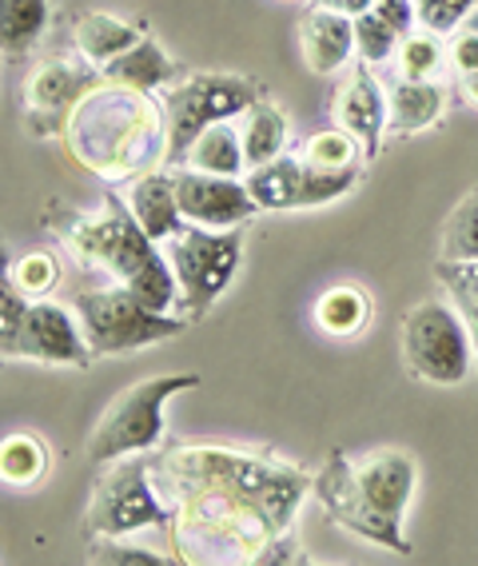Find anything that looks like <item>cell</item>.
I'll list each match as a JSON object with an SVG mask.
<instances>
[{"mask_svg": "<svg viewBox=\"0 0 478 566\" xmlns=\"http://www.w3.org/2000/svg\"><path fill=\"white\" fill-rule=\"evenodd\" d=\"M188 387H200L195 371L156 375V379H140V384L124 387L113 403L104 407L88 443H84L92 463H113V459L152 451L163 439V403L172 395L188 391Z\"/></svg>", "mask_w": 478, "mask_h": 566, "instance_id": "cell-7", "label": "cell"}, {"mask_svg": "<svg viewBox=\"0 0 478 566\" xmlns=\"http://www.w3.org/2000/svg\"><path fill=\"white\" fill-rule=\"evenodd\" d=\"M463 29H470V32H478V4L467 12V21H463Z\"/></svg>", "mask_w": 478, "mask_h": 566, "instance_id": "cell-38", "label": "cell"}, {"mask_svg": "<svg viewBox=\"0 0 478 566\" xmlns=\"http://www.w3.org/2000/svg\"><path fill=\"white\" fill-rule=\"evenodd\" d=\"M44 220L68 243V252L76 255L84 272H96L113 287L132 292L152 312H172L176 292H180L172 263L160 252V243L140 228L128 200L108 192L96 212L52 208Z\"/></svg>", "mask_w": 478, "mask_h": 566, "instance_id": "cell-2", "label": "cell"}, {"mask_svg": "<svg viewBox=\"0 0 478 566\" xmlns=\"http://www.w3.org/2000/svg\"><path fill=\"white\" fill-rule=\"evenodd\" d=\"M399 355L407 364L411 379L431 387L467 384L478 367L475 335L455 304L423 300L399 324Z\"/></svg>", "mask_w": 478, "mask_h": 566, "instance_id": "cell-5", "label": "cell"}, {"mask_svg": "<svg viewBox=\"0 0 478 566\" xmlns=\"http://www.w3.org/2000/svg\"><path fill=\"white\" fill-rule=\"evenodd\" d=\"M152 479L160 486V495L172 503L176 495L192 491V486H232L240 495L255 499L275 523L291 526L304 495L316 486V479L299 471L296 463L272 455H255V451H240V447H220V443H176L152 459Z\"/></svg>", "mask_w": 478, "mask_h": 566, "instance_id": "cell-3", "label": "cell"}, {"mask_svg": "<svg viewBox=\"0 0 478 566\" xmlns=\"http://www.w3.org/2000/svg\"><path fill=\"white\" fill-rule=\"evenodd\" d=\"M447 56L450 52L443 49L438 32L403 36V44H399V72H403V81H438V72H443Z\"/></svg>", "mask_w": 478, "mask_h": 566, "instance_id": "cell-31", "label": "cell"}, {"mask_svg": "<svg viewBox=\"0 0 478 566\" xmlns=\"http://www.w3.org/2000/svg\"><path fill=\"white\" fill-rule=\"evenodd\" d=\"M72 160L92 176L116 184L136 180L168 160V116L152 92L104 81L81 96L64 124Z\"/></svg>", "mask_w": 478, "mask_h": 566, "instance_id": "cell-1", "label": "cell"}, {"mask_svg": "<svg viewBox=\"0 0 478 566\" xmlns=\"http://www.w3.org/2000/svg\"><path fill=\"white\" fill-rule=\"evenodd\" d=\"M88 563H104V566H168L176 563L172 555H156L148 546H132L120 543V535L108 538H88Z\"/></svg>", "mask_w": 478, "mask_h": 566, "instance_id": "cell-33", "label": "cell"}, {"mask_svg": "<svg viewBox=\"0 0 478 566\" xmlns=\"http://www.w3.org/2000/svg\"><path fill=\"white\" fill-rule=\"evenodd\" d=\"M183 168H200V172H215V176H244L247 172L244 136L227 120L212 124V128H204L192 140V148L183 156Z\"/></svg>", "mask_w": 478, "mask_h": 566, "instance_id": "cell-25", "label": "cell"}, {"mask_svg": "<svg viewBox=\"0 0 478 566\" xmlns=\"http://www.w3.org/2000/svg\"><path fill=\"white\" fill-rule=\"evenodd\" d=\"M316 4H323V9H336V12H347V17H359V12H367L375 0H316Z\"/></svg>", "mask_w": 478, "mask_h": 566, "instance_id": "cell-36", "label": "cell"}, {"mask_svg": "<svg viewBox=\"0 0 478 566\" xmlns=\"http://www.w3.org/2000/svg\"><path fill=\"white\" fill-rule=\"evenodd\" d=\"M363 168H343V172H327L307 164L304 156H275L272 164H259L244 176L252 188L259 212H299V208H323L339 200L359 184Z\"/></svg>", "mask_w": 478, "mask_h": 566, "instance_id": "cell-11", "label": "cell"}, {"mask_svg": "<svg viewBox=\"0 0 478 566\" xmlns=\"http://www.w3.org/2000/svg\"><path fill=\"white\" fill-rule=\"evenodd\" d=\"M96 84H100V69L88 56H81V61L56 56V61L36 64L29 72V81H24V124H29L32 136H56V132H64L72 108Z\"/></svg>", "mask_w": 478, "mask_h": 566, "instance_id": "cell-14", "label": "cell"}, {"mask_svg": "<svg viewBox=\"0 0 478 566\" xmlns=\"http://www.w3.org/2000/svg\"><path fill=\"white\" fill-rule=\"evenodd\" d=\"M52 21V0H0V49L4 61H21L36 49Z\"/></svg>", "mask_w": 478, "mask_h": 566, "instance_id": "cell-24", "label": "cell"}, {"mask_svg": "<svg viewBox=\"0 0 478 566\" xmlns=\"http://www.w3.org/2000/svg\"><path fill=\"white\" fill-rule=\"evenodd\" d=\"M72 307H76V315H81L84 339H88L96 359H104V355L140 352V347L176 339V335H183L188 324H192L188 315L152 312V307L140 304V300H136L132 292H124V287L76 292L72 295Z\"/></svg>", "mask_w": 478, "mask_h": 566, "instance_id": "cell-10", "label": "cell"}, {"mask_svg": "<svg viewBox=\"0 0 478 566\" xmlns=\"http://www.w3.org/2000/svg\"><path fill=\"white\" fill-rule=\"evenodd\" d=\"M163 255L180 283V304L188 319H204L244 260V223L240 228H200L183 223L172 240H163Z\"/></svg>", "mask_w": 478, "mask_h": 566, "instance_id": "cell-8", "label": "cell"}, {"mask_svg": "<svg viewBox=\"0 0 478 566\" xmlns=\"http://www.w3.org/2000/svg\"><path fill=\"white\" fill-rule=\"evenodd\" d=\"M144 36H148V24H128V21H120V17H108V12H84L81 21L72 24V44H76V52L88 56L96 69L116 61L120 52L140 44Z\"/></svg>", "mask_w": 478, "mask_h": 566, "instance_id": "cell-21", "label": "cell"}, {"mask_svg": "<svg viewBox=\"0 0 478 566\" xmlns=\"http://www.w3.org/2000/svg\"><path fill=\"white\" fill-rule=\"evenodd\" d=\"M438 283L447 287L450 304L458 307V315L467 319L470 335H475V352H478V263H435Z\"/></svg>", "mask_w": 478, "mask_h": 566, "instance_id": "cell-30", "label": "cell"}, {"mask_svg": "<svg viewBox=\"0 0 478 566\" xmlns=\"http://www.w3.org/2000/svg\"><path fill=\"white\" fill-rule=\"evenodd\" d=\"M267 92L252 76L240 72H192L168 88L163 96V116H168V160L183 164L192 140L204 128L232 116H244L252 104L264 101Z\"/></svg>", "mask_w": 478, "mask_h": 566, "instance_id": "cell-9", "label": "cell"}, {"mask_svg": "<svg viewBox=\"0 0 478 566\" xmlns=\"http://www.w3.org/2000/svg\"><path fill=\"white\" fill-rule=\"evenodd\" d=\"M475 4L478 0H415V12L427 32H458Z\"/></svg>", "mask_w": 478, "mask_h": 566, "instance_id": "cell-34", "label": "cell"}, {"mask_svg": "<svg viewBox=\"0 0 478 566\" xmlns=\"http://www.w3.org/2000/svg\"><path fill=\"white\" fill-rule=\"evenodd\" d=\"M316 499L327 506L331 523L351 531L355 538H367V543L383 546V551H395V555H411V543L399 526L383 523V518L371 511V503L359 491L355 467H351V455L347 451H331L323 459V467L316 471Z\"/></svg>", "mask_w": 478, "mask_h": 566, "instance_id": "cell-13", "label": "cell"}, {"mask_svg": "<svg viewBox=\"0 0 478 566\" xmlns=\"http://www.w3.org/2000/svg\"><path fill=\"white\" fill-rule=\"evenodd\" d=\"M244 156H247V172L259 168V164H272L275 156H284L287 144V116L275 101H259L244 112Z\"/></svg>", "mask_w": 478, "mask_h": 566, "instance_id": "cell-26", "label": "cell"}, {"mask_svg": "<svg viewBox=\"0 0 478 566\" xmlns=\"http://www.w3.org/2000/svg\"><path fill=\"white\" fill-rule=\"evenodd\" d=\"M128 208L140 220V228L152 235L156 243L172 240L183 228V212H180V196H176V172H144L132 180L128 188Z\"/></svg>", "mask_w": 478, "mask_h": 566, "instance_id": "cell-19", "label": "cell"}, {"mask_svg": "<svg viewBox=\"0 0 478 566\" xmlns=\"http://www.w3.org/2000/svg\"><path fill=\"white\" fill-rule=\"evenodd\" d=\"M463 92H467V104H475L478 108V69L463 76Z\"/></svg>", "mask_w": 478, "mask_h": 566, "instance_id": "cell-37", "label": "cell"}, {"mask_svg": "<svg viewBox=\"0 0 478 566\" xmlns=\"http://www.w3.org/2000/svg\"><path fill=\"white\" fill-rule=\"evenodd\" d=\"M0 352L4 359H32L52 367H88L96 359L84 339L76 307L52 304V300H32L21 327L12 335H0Z\"/></svg>", "mask_w": 478, "mask_h": 566, "instance_id": "cell-12", "label": "cell"}, {"mask_svg": "<svg viewBox=\"0 0 478 566\" xmlns=\"http://www.w3.org/2000/svg\"><path fill=\"white\" fill-rule=\"evenodd\" d=\"M447 112V92L438 81H399L387 92V132L395 136H415L443 120Z\"/></svg>", "mask_w": 478, "mask_h": 566, "instance_id": "cell-20", "label": "cell"}, {"mask_svg": "<svg viewBox=\"0 0 478 566\" xmlns=\"http://www.w3.org/2000/svg\"><path fill=\"white\" fill-rule=\"evenodd\" d=\"M363 156H367V148L359 144V136H351L347 128H327L304 140V160L316 164V168H327V172L359 168Z\"/></svg>", "mask_w": 478, "mask_h": 566, "instance_id": "cell-29", "label": "cell"}, {"mask_svg": "<svg viewBox=\"0 0 478 566\" xmlns=\"http://www.w3.org/2000/svg\"><path fill=\"white\" fill-rule=\"evenodd\" d=\"M176 196H180L183 223H200V228H240L259 212L252 188L240 176L180 168L176 172Z\"/></svg>", "mask_w": 478, "mask_h": 566, "instance_id": "cell-15", "label": "cell"}, {"mask_svg": "<svg viewBox=\"0 0 478 566\" xmlns=\"http://www.w3.org/2000/svg\"><path fill=\"white\" fill-rule=\"evenodd\" d=\"M371 315H375V304L371 295L355 283H336L327 287L316 300V324L323 335H336V339H351L363 327H371Z\"/></svg>", "mask_w": 478, "mask_h": 566, "instance_id": "cell-23", "label": "cell"}, {"mask_svg": "<svg viewBox=\"0 0 478 566\" xmlns=\"http://www.w3.org/2000/svg\"><path fill=\"white\" fill-rule=\"evenodd\" d=\"M299 44H304L307 69L316 72V76H331L355 52V17L311 4L304 24H299Z\"/></svg>", "mask_w": 478, "mask_h": 566, "instance_id": "cell-18", "label": "cell"}, {"mask_svg": "<svg viewBox=\"0 0 478 566\" xmlns=\"http://www.w3.org/2000/svg\"><path fill=\"white\" fill-rule=\"evenodd\" d=\"M336 120L339 128L359 136V144L367 148V160H375L379 148H383V132H387V92L379 88L375 72L367 64H359L351 72V81L343 84V92H339Z\"/></svg>", "mask_w": 478, "mask_h": 566, "instance_id": "cell-17", "label": "cell"}, {"mask_svg": "<svg viewBox=\"0 0 478 566\" xmlns=\"http://www.w3.org/2000/svg\"><path fill=\"white\" fill-rule=\"evenodd\" d=\"M351 467H355L359 491L371 503V511L383 523L403 531V515H407L418 483L415 455L399 451V447H383V451H371V455H351Z\"/></svg>", "mask_w": 478, "mask_h": 566, "instance_id": "cell-16", "label": "cell"}, {"mask_svg": "<svg viewBox=\"0 0 478 566\" xmlns=\"http://www.w3.org/2000/svg\"><path fill=\"white\" fill-rule=\"evenodd\" d=\"M49 471V447L32 431H12L0 443V479L9 486H32L41 483Z\"/></svg>", "mask_w": 478, "mask_h": 566, "instance_id": "cell-27", "label": "cell"}, {"mask_svg": "<svg viewBox=\"0 0 478 566\" xmlns=\"http://www.w3.org/2000/svg\"><path fill=\"white\" fill-rule=\"evenodd\" d=\"M438 260L447 263H478V188L455 203V212L443 223Z\"/></svg>", "mask_w": 478, "mask_h": 566, "instance_id": "cell-28", "label": "cell"}, {"mask_svg": "<svg viewBox=\"0 0 478 566\" xmlns=\"http://www.w3.org/2000/svg\"><path fill=\"white\" fill-rule=\"evenodd\" d=\"M9 275L29 300H49V292L61 283V263L52 252H29L12 263Z\"/></svg>", "mask_w": 478, "mask_h": 566, "instance_id": "cell-32", "label": "cell"}, {"mask_svg": "<svg viewBox=\"0 0 478 566\" xmlns=\"http://www.w3.org/2000/svg\"><path fill=\"white\" fill-rule=\"evenodd\" d=\"M172 503L160 495L152 479V459L124 455L113 459L92 479V495L84 506V538L132 535L144 526H172Z\"/></svg>", "mask_w": 478, "mask_h": 566, "instance_id": "cell-6", "label": "cell"}, {"mask_svg": "<svg viewBox=\"0 0 478 566\" xmlns=\"http://www.w3.org/2000/svg\"><path fill=\"white\" fill-rule=\"evenodd\" d=\"M450 64H455L458 76H467V72L478 69V32L470 29H458L455 36H450Z\"/></svg>", "mask_w": 478, "mask_h": 566, "instance_id": "cell-35", "label": "cell"}, {"mask_svg": "<svg viewBox=\"0 0 478 566\" xmlns=\"http://www.w3.org/2000/svg\"><path fill=\"white\" fill-rule=\"evenodd\" d=\"M100 76L104 81H113V84H128V88L156 92V88H163V84H176L180 64L160 49V41L144 36L140 44H132V49L120 52L116 61L104 64Z\"/></svg>", "mask_w": 478, "mask_h": 566, "instance_id": "cell-22", "label": "cell"}, {"mask_svg": "<svg viewBox=\"0 0 478 566\" xmlns=\"http://www.w3.org/2000/svg\"><path fill=\"white\" fill-rule=\"evenodd\" d=\"M172 538L183 563H259L284 526L232 486H192L172 499Z\"/></svg>", "mask_w": 478, "mask_h": 566, "instance_id": "cell-4", "label": "cell"}]
</instances>
